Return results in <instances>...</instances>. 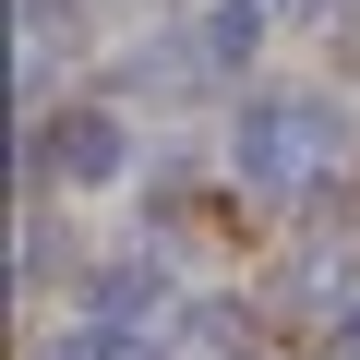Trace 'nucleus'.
I'll use <instances>...</instances> for the list:
<instances>
[{
  "label": "nucleus",
  "mask_w": 360,
  "mask_h": 360,
  "mask_svg": "<svg viewBox=\"0 0 360 360\" xmlns=\"http://www.w3.org/2000/svg\"><path fill=\"white\" fill-rule=\"evenodd\" d=\"M348 168V108L324 84H252L229 120V180L240 193H312Z\"/></svg>",
  "instance_id": "1"
},
{
  "label": "nucleus",
  "mask_w": 360,
  "mask_h": 360,
  "mask_svg": "<svg viewBox=\"0 0 360 360\" xmlns=\"http://www.w3.org/2000/svg\"><path fill=\"white\" fill-rule=\"evenodd\" d=\"M264 25H276V0H205V13H180L132 72H205V84L217 72H252L264 60Z\"/></svg>",
  "instance_id": "2"
},
{
  "label": "nucleus",
  "mask_w": 360,
  "mask_h": 360,
  "mask_svg": "<svg viewBox=\"0 0 360 360\" xmlns=\"http://www.w3.org/2000/svg\"><path fill=\"white\" fill-rule=\"evenodd\" d=\"M132 168V132L84 96V108H60V120H37V193H108V180Z\"/></svg>",
  "instance_id": "3"
},
{
  "label": "nucleus",
  "mask_w": 360,
  "mask_h": 360,
  "mask_svg": "<svg viewBox=\"0 0 360 360\" xmlns=\"http://www.w3.org/2000/svg\"><path fill=\"white\" fill-rule=\"evenodd\" d=\"M156 300H168L156 264H96V276H84V324H96V336H132Z\"/></svg>",
  "instance_id": "4"
},
{
  "label": "nucleus",
  "mask_w": 360,
  "mask_h": 360,
  "mask_svg": "<svg viewBox=\"0 0 360 360\" xmlns=\"http://www.w3.org/2000/svg\"><path fill=\"white\" fill-rule=\"evenodd\" d=\"M324 360H360V288L336 300V324H324Z\"/></svg>",
  "instance_id": "5"
}]
</instances>
